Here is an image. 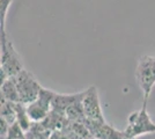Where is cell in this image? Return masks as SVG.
<instances>
[{
	"mask_svg": "<svg viewBox=\"0 0 155 139\" xmlns=\"http://www.w3.org/2000/svg\"><path fill=\"white\" fill-rule=\"evenodd\" d=\"M124 131L131 139H137L140 136L155 133V123L147 113V101H143L142 107L139 110L130 114L127 126Z\"/></svg>",
	"mask_w": 155,
	"mask_h": 139,
	"instance_id": "7a4b0ae2",
	"label": "cell"
},
{
	"mask_svg": "<svg viewBox=\"0 0 155 139\" xmlns=\"http://www.w3.org/2000/svg\"><path fill=\"white\" fill-rule=\"evenodd\" d=\"M86 139H94V138H86Z\"/></svg>",
	"mask_w": 155,
	"mask_h": 139,
	"instance_id": "5bb4252c",
	"label": "cell"
},
{
	"mask_svg": "<svg viewBox=\"0 0 155 139\" xmlns=\"http://www.w3.org/2000/svg\"><path fill=\"white\" fill-rule=\"evenodd\" d=\"M14 0H0V37L7 36L6 33V18L11 4Z\"/></svg>",
	"mask_w": 155,
	"mask_h": 139,
	"instance_id": "4fadbf2b",
	"label": "cell"
},
{
	"mask_svg": "<svg viewBox=\"0 0 155 139\" xmlns=\"http://www.w3.org/2000/svg\"><path fill=\"white\" fill-rule=\"evenodd\" d=\"M82 108H84V117L87 121L101 122V123L105 122L100 98H98V92L95 86L88 87L86 91H84Z\"/></svg>",
	"mask_w": 155,
	"mask_h": 139,
	"instance_id": "8992f818",
	"label": "cell"
},
{
	"mask_svg": "<svg viewBox=\"0 0 155 139\" xmlns=\"http://www.w3.org/2000/svg\"><path fill=\"white\" fill-rule=\"evenodd\" d=\"M1 99L12 103H21L14 78H8L5 82L1 84Z\"/></svg>",
	"mask_w": 155,
	"mask_h": 139,
	"instance_id": "9c48e42d",
	"label": "cell"
},
{
	"mask_svg": "<svg viewBox=\"0 0 155 139\" xmlns=\"http://www.w3.org/2000/svg\"><path fill=\"white\" fill-rule=\"evenodd\" d=\"M82 95H84V92L74 93V94H58V93H56L53 101H52V109L65 114L66 109L68 107H71L73 103H75L77 101L82 99Z\"/></svg>",
	"mask_w": 155,
	"mask_h": 139,
	"instance_id": "ba28073f",
	"label": "cell"
},
{
	"mask_svg": "<svg viewBox=\"0 0 155 139\" xmlns=\"http://www.w3.org/2000/svg\"><path fill=\"white\" fill-rule=\"evenodd\" d=\"M15 113H16V123L19 124L25 132H28L34 123L27 113V107L23 103H15Z\"/></svg>",
	"mask_w": 155,
	"mask_h": 139,
	"instance_id": "30bf717a",
	"label": "cell"
},
{
	"mask_svg": "<svg viewBox=\"0 0 155 139\" xmlns=\"http://www.w3.org/2000/svg\"><path fill=\"white\" fill-rule=\"evenodd\" d=\"M136 78L143 94V101H148L152 89L155 86V57L142 56L139 58L136 70Z\"/></svg>",
	"mask_w": 155,
	"mask_h": 139,
	"instance_id": "3957f363",
	"label": "cell"
},
{
	"mask_svg": "<svg viewBox=\"0 0 155 139\" xmlns=\"http://www.w3.org/2000/svg\"><path fill=\"white\" fill-rule=\"evenodd\" d=\"M84 124L89 130L91 138L94 139H131L125 131H119L107 122H91L84 119Z\"/></svg>",
	"mask_w": 155,
	"mask_h": 139,
	"instance_id": "52a82bcc",
	"label": "cell"
},
{
	"mask_svg": "<svg viewBox=\"0 0 155 139\" xmlns=\"http://www.w3.org/2000/svg\"><path fill=\"white\" fill-rule=\"evenodd\" d=\"M54 94V92L43 87L38 98L32 101L31 103L27 104V113L32 123H41L48 117L52 109V101Z\"/></svg>",
	"mask_w": 155,
	"mask_h": 139,
	"instance_id": "5b68a950",
	"label": "cell"
},
{
	"mask_svg": "<svg viewBox=\"0 0 155 139\" xmlns=\"http://www.w3.org/2000/svg\"><path fill=\"white\" fill-rule=\"evenodd\" d=\"M0 118L5 119L8 124H13L16 122V113H15V103L8 102L1 99V116Z\"/></svg>",
	"mask_w": 155,
	"mask_h": 139,
	"instance_id": "8fae6325",
	"label": "cell"
},
{
	"mask_svg": "<svg viewBox=\"0 0 155 139\" xmlns=\"http://www.w3.org/2000/svg\"><path fill=\"white\" fill-rule=\"evenodd\" d=\"M13 78L19 92L21 103L27 106L38 98L43 87L41 86V84L34 77L31 72L23 68L18 75H15Z\"/></svg>",
	"mask_w": 155,
	"mask_h": 139,
	"instance_id": "277c9868",
	"label": "cell"
},
{
	"mask_svg": "<svg viewBox=\"0 0 155 139\" xmlns=\"http://www.w3.org/2000/svg\"><path fill=\"white\" fill-rule=\"evenodd\" d=\"M1 43V55H0V78L1 84L8 78L18 75L23 70L22 59L18 51L15 50L13 43L8 40L7 36L0 37Z\"/></svg>",
	"mask_w": 155,
	"mask_h": 139,
	"instance_id": "6da1fadb",
	"label": "cell"
},
{
	"mask_svg": "<svg viewBox=\"0 0 155 139\" xmlns=\"http://www.w3.org/2000/svg\"><path fill=\"white\" fill-rule=\"evenodd\" d=\"M50 139H81V138H80V137L78 136V133L72 129L71 124H70V121H68V123H67L64 127L53 131V132L50 134Z\"/></svg>",
	"mask_w": 155,
	"mask_h": 139,
	"instance_id": "7c38bea8",
	"label": "cell"
}]
</instances>
